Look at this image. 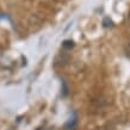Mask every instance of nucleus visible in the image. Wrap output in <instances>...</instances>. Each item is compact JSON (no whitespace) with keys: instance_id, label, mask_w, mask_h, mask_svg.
<instances>
[{"instance_id":"obj_1","label":"nucleus","mask_w":130,"mask_h":130,"mask_svg":"<svg viewBox=\"0 0 130 130\" xmlns=\"http://www.w3.org/2000/svg\"><path fill=\"white\" fill-rule=\"evenodd\" d=\"M62 47L64 48V49H72V48L74 47V44H73L72 41H64L62 44Z\"/></svg>"},{"instance_id":"obj_2","label":"nucleus","mask_w":130,"mask_h":130,"mask_svg":"<svg viewBox=\"0 0 130 130\" xmlns=\"http://www.w3.org/2000/svg\"><path fill=\"white\" fill-rule=\"evenodd\" d=\"M125 53H126V55L130 57V42H128V44L125 45Z\"/></svg>"},{"instance_id":"obj_3","label":"nucleus","mask_w":130,"mask_h":130,"mask_svg":"<svg viewBox=\"0 0 130 130\" xmlns=\"http://www.w3.org/2000/svg\"><path fill=\"white\" fill-rule=\"evenodd\" d=\"M128 23H129V25H130V12H129V14H128Z\"/></svg>"}]
</instances>
